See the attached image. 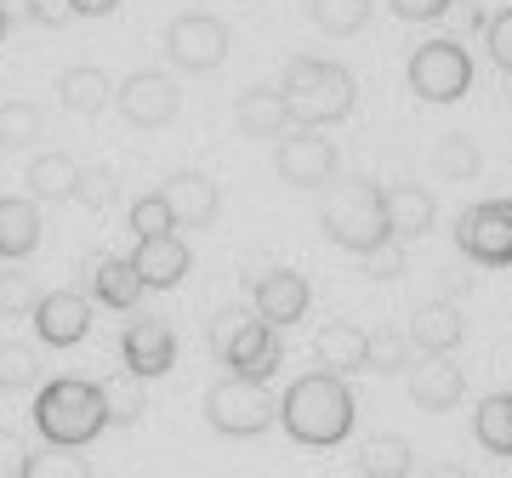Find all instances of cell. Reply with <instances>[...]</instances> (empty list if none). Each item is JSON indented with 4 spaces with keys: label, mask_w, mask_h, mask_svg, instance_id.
Instances as JSON below:
<instances>
[{
    "label": "cell",
    "mask_w": 512,
    "mask_h": 478,
    "mask_svg": "<svg viewBox=\"0 0 512 478\" xmlns=\"http://www.w3.org/2000/svg\"><path fill=\"white\" fill-rule=\"evenodd\" d=\"M279 422L296 444H313V450H330L353 433V393L336 370H313L302 382L285 387L279 399Z\"/></svg>",
    "instance_id": "6da1fadb"
},
{
    "label": "cell",
    "mask_w": 512,
    "mask_h": 478,
    "mask_svg": "<svg viewBox=\"0 0 512 478\" xmlns=\"http://www.w3.org/2000/svg\"><path fill=\"white\" fill-rule=\"evenodd\" d=\"M35 427L40 439L57 444V450H80L92 444L103 427H109V399H103V382H80V376H57V382L40 387L35 399Z\"/></svg>",
    "instance_id": "7a4b0ae2"
},
{
    "label": "cell",
    "mask_w": 512,
    "mask_h": 478,
    "mask_svg": "<svg viewBox=\"0 0 512 478\" xmlns=\"http://www.w3.org/2000/svg\"><path fill=\"white\" fill-rule=\"evenodd\" d=\"M279 92L291 103L296 126H336L353 114V74L330 57H291Z\"/></svg>",
    "instance_id": "3957f363"
},
{
    "label": "cell",
    "mask_w": 512,
    "mask_h": 478,
    "mask_svg": "<svg viewBox=\"0 0 512 478\" xmlns=\"http://www.w3.org/2000/svg\"><path fill=\"white\" fill-rule=\"evenodd\" d=\"M211 348L222 353L228 376H245V382H274L279 365H285L279 331L262 319V313H245V308H222L217 313V325H211Z\"/></svg>",
    "instance_id": "277c9868"
},
{
    "label": "cell",
    "mask_w": 512,
    "mask_h": 478,
    "mask_svg": "<svg viewBox=\"0 0 512 478\" xmlns=\"http://www.w3.org/2000/svg\"><path fill=\"white\" fill-rule=\"evenodd\" d=\"M325 234L336 239L342 251H353V257H365L382 239H393L387 211H382V188L376 183H342L325 205Z\"/></svg>",
    "instance_id": "5b68a950"
},
{
    "label": "cell",
    "mask_w": 512,
    "mask_h": 478,
    "mask_svg": "<svg viewBox=\"0 0 512 478\" xmlns=\"http://www.w3.org/2000/svg\"><path fill=\"white\" fill-rule=\"evenodd\" d=\"M279 416V405L268 399V382H245V376H222L211 393H205V422L228 433V439H256L268 433Z\"/></svg>",
    "instance_id": "8992f818"
},
{
    "label": "cell",
    "mask_w": 512,
    "mask_h": 478,
    "mask_svg": "<svg viewBox=\"0 0 512 478\" xmlns=\"http://www.w3.org/2000/svg\"><path fill=\"white\" fill-rule=\"evenodd\" d=\"M404 74H410V92L421 103H456L473 86V57L461 52V40H427V46L410 52Z\"/></svg>",
    "instance_id": "52a82bcc"
},
{
    "label": "cell",
    "mask_w": 512,
    "mask_h": 478,
    "mask_svg": "<svg viewBox=\"0 0 512 478\" xmlns=\"http://www.w3.org/2000/svg\"><path fill=\"white\" fill-rule=\"evenodd\" d=\"M165 52H171L177 69L211 74L228 57V23L211 18V12H183V18H171V29H165Z\"/></svg>",
    "instance_id": "ba28073f"
},
{
    "label": "cell",
    "mask_w": 512,
    "mask_h": 478,
    "mask_svg": "<svg viewBox=\"0 0 512 478\" xmlns=\"http://www.w3.org/2000/svg\"><path fill=\"white\" fill-rule=\"evenodd\" d=\"M456 245L484 268H507L512 262V200H484L473 211H461Z\"/></svg>",
    "instance_id": "9c48e42d"
},
{
    "label": "cell",
    "mask_w": 512,
    "mask_h": 478,
    "mask_svg": "<svg viewBox=\"0 0 512 478\" xmlns=\"http://www.w3.org/2000/svg\"><path fill=\"white\" fill-rule=\"evenodd\" d=\"M279 177L291 188H325L336 177V143L319 137V126L285 131L279 137Z\"/></svg>",
    "instance_id": "30bf717a"
},
{
    "label": "cell",
    "mask_w": 512,
    "mask_h": 478,
    "mask_svg": "<svg viewBox=\"0 0 512 478\" xmlns=\"http://www.w3.org/2000/svg\"><path fill=\"white\" fill-rule=\"evenodd\" d=\"M114 103L126 109L131 126H171L177 120V103H183V92H177V80L160 69H137L126 74V86L114 92Z\"/></svg>",
    "instance_id": "8fae6325"
},
{
    "label": "cell",
    "mask_w": 512,
    "mask_h": 478,
    "mask_svg": "<svg viewBox=\"0 0 512 478\" xmlns=\"http://www.w3.org/2000/svg\"><path fill=\"white\" fill-rule=\"evenodd\" d=\"M35 331L46 348H74V342H86V331H92V302L74 291H46L35 302Z\"/></svg>",
    "instance_id": "7c38bea8"
},
{
    "label": "cell",
    "mask_w": 512,
    "mask_h": 478,
    "mask_svg": "<svg viewBox=\"0 0 512 478\" xmlns=\"http://www.w3.org/2000/svg\"><path fill=\"white\" fill-rule=\"evenodd\" d=\"M120 353H126L131 376L154 382V376H165V370L177 365V336H171L165 319H131L126 336H120Z\"/></svg>",
    "instance_id": "4fadbf2b"
},
{
    "label": "cell",
    "mask_w": 512,
    "mask_h": 478,
    "mask_svg": "<svg viewBox=\"0 0 512 478\" xmlns=\"http://www.w3.org/2000/svg\"><path fill=\"white\" fill-rule=\"evenodd\" d=\"M308 302H313V291L296 268H274V274L256 279V313H262L274 331H291L296 319L308 313Z\"/></svg>",
    "instance_id": "5bb4252c"
},
{
    "label": "cell",
    "mask_w": 512,
    "mask_h": 478,
    "mask_svg": "<svg viewBox=\"0 0 512 478\" xmlns=\"http://www.w3.org/2000/svg\"><path fill=\"white\" fill-rule=\"evenodd\" d=\"M165 205H171V217H177V228H211L217 222V183L205 177V171H177V177H165Z\"/></svg>",
    "instance_id": "9a60e30c"
},
{
    "label": "cell",
    "mask_w": 512,
    "mask_h": 478,
    "mask_svg": "<svg viewBox=\"0 0 512 478\" xmlns=\"http://www.w3.org/2000/svg\"><path fill=\"white\" fill-rule=\"evenodd\" d=\"M410 399H416V410H433V416H439V410H450L461 399V365H450V353H427V359H421V365H410Z\"/></svg>",
    "instance_id": "2e32d148"
},
{
    "label": "cell",
    "mask_w": 512,
    "mask_h": 478,
    "mask_svg": "<svg viewBox=\"0 0 512 478\" xmlns=\"http://www.w3.org/2000/svg\"><path fill=\"white\" fill-rule=\"evenodd\" d=\"M131 262H137V274H143L148 291H171V285H183L194 257H188V245L177 234H154V239H137Z\"/></svg>",
    "instance_id": "e0dca14e"
},
{
    "label": "cell",
    "mask_w": 512,
    "mask_h": 478,
    "mask_svg": "<svg viewBox=\"0 0 512 478\" xmlns=\"http://www.w3.org/2000/svg\"><path fill=\"white\" fill-rule=\"evenodd\" d=\"M382 211H387V228H393V239H421L427 228H433V217H439L433 194H427V188H416V183L382 188Z\"/></svg>",
    "instance_id": "ac0fdd59"
},
{
    "label": "cell",
    "mask_w": 512,
    "mask_h": 478,
    "mask_svg": "<svg viewBox=\"0 0 512 478\" xmlns=\"http://www.w3.org/2000/svg\"><path fill=\"white\" fill-rule=\"evenodd\" d=\"M313 353H319V365L336 370V376H353V370H370V336L348 319H330L325 331L313 336Z\"/></svg>",
    "instance_id": "d6986e66"
},
{
    "label": "cell",
    "mask_w": 512,
    "mask_h": 478,
    "mask_svg": "<svg viewBox=\"0 0 512 478\" xmlns=\"http://www.w3.org/2000/svg\"><path fill=\"white\" fill-rule=\"evenodd\" d=\"M234 120H239L245 137H285V126H291V103H285L279 86H251V92H239Z\"/></svg>",
    "instance_id": "ffe728a7"
},
{
    "label": "cell",
    "mask_w": 512,
    "mask_h": 478,
    "mask_svg": "<svg viewBox=\"0 0 512 478\" xmlns=\"http://www.w3.org/2000/svg\"><path fill=\"white\" fill-rule=\"evenodd\" d=\"M461 308L456 302H421L416 313H410V348L421 353H450L461 342Z\"/></svg>",
    "instance_id": "44dd1931"
},
{
    "label": "cell",
    "mask_w": 512,
    "mask_h": 478,
    "mask_svg": "<svg viewBox=\"0 0 512 478\" xmlns=\"http://www.w3.org/2000/svg\"><path fill=\"white\" fill-rule=\"evenodd\" d=\"M114 97V80L103 69H92V63H74V69L57 74V103L74 114H103Z\"/></svg>",
    "instance_id": "7402d4cb"
},
{
    "label": "cell",
    "mask_w": 512,
    "mask_h": 478,
    "mask_svg": "<svg viewBox=\"0 0 512 478\" xmlns=\"http://www.w3.org/2000/svg\"><path fill=\"white\" fill-rule=\"evenodd\" d=\"M35 245H40V211H35V200L6 194V200H0V257L18 262V257H29Z\"/></svg>",
    "instance_id": "603a6c76"
},
{
    "label": "cell",
    "mask_w": 512,
    "mask_h": 478,
    "mask_svg": "<svg viewBox=\"0 0 512 478\" xmlns=\"http://www.w3.org/2000/svg\"><path fill=\"white\" fill-rule=\"evenodd\" d=\"M92 291H97L103 308H137V296H143L148 285H143V274H137L131 257H103L97 274H92Z\"/></svg>",
    "instance_id": "cb8c5ba5"
},
{
    "label": "cell",
    "mask_w": 512,
    "mask_h": 478,
    "mask_svg": "<svg viewBox=\"0 0 512 478\" xmlns=\"http://www.w3.org/2000/svg\"><path fill=\"white\" fill-rule=\"evenodd\" d=\"M359 467H365V478H410V467H416L410 439L404 433H370L359 444Z\"/></svg>",
    "instance_id": "d4e9b609"
},
{
    "label": "cell",
    "mask_w": 512,
    "mask_h": 478,
    "mask_svg": "<svg viewBox=\"0 0 512 478\" xmlns=\"http://www.w3.org/2000/svg\"><path fill=\"white\" fill-rule=\"evenodd\" d=\"M473 433L490 456H512V393H490L473 416Z\"/></svg>",
    "instance_id": "484cf974"
},
{
    "label": "cell",
    "mask_w": 512,
    "mask_h": 478,
    "mask_svg": "<svg viewBox=\"0 0 512 478\" xmlns=\"http://www.w3.org/2000/svg\"><path fill=\"white\" fill-rule=\"evenodd\" d=\"M74 183H80V166H74L69 154H40L35 166H29V188H35L40 200H74Z\"/></svg>",
    "instance_id": "4316f807"
},
{
    "label": "cell",
    "mask_w": 512,
    "mask_h": 478,
    "mask_svg": "<svg viewBox=\"0 0 512 478\" xmlns=\"http://www.w3.org/2000/svg\"><path fill=\"white\" fill-rule=\"evenodd\" d=\"M308 12L325 35H359L370 23V0H308Z\"/></svg>",
    "instance_id": "83f0119b"
},
{
    "label": "cell",
    "mask_w": 512,
    "mask_h": 478,
    "mask_svg": "<svg viewBox=\"0 0 512 478\" xmlns=\"http://www.w3.org/2000/svg\"><path fill=\"white\" fill-rule=\"evenodd\" d=\"M40 382V359L29 342H0V387L6 393H23V387Z\"/></svg>",
    "instance_id": "f1b7e54d"
},
{
    "label": "cell",
    "mask_w": 512,
    "mask_h": 478,
    "mask_svg": "<svg viewBox=\"0 0 512 478\" xmlns=\"http://www.w3.org/2000/svg\"><path fill=\"white\" fill-rule=\"evenodd\" d=\"M40 131H46V120H40L35 103H6L0 109V148H29L40 143Z\"/></svg>",
    "instance_id": "f546056e"
},
{
    "label": "cell",
    "mask_w": 512,
    "mask_h": 478,
    "mask_svg": "<svg viewBox=\"0 0 512 478\" xmlns=\"http://www.w3.org/2000/svg\"><path fill=\"white\" fill-rule=\"evenodd\" d=\"M23 478H92V467L74 456V450H57V444H46L40 456H29Z\"/></svg>",
    "instance_id": "4dcf8cb0"
},
{
    "label": "cell",
    "mask_w": 512,
    "mask_h": 478,
    "mask_svg": "<svg viewBox=\"0 0 512 478\" xmlns=\"http://www.w3.org/2000/svg\"><path fill=\"white\" fill-rule=\"evenodd\" d=\"M131 234H137V239L177 234V217H171V205H165V194H143V200L131 205Z\"/></svg>",
    "instance_id": "1f68e13d"
},
{
    "label": "cell",
    "mask_w": 512,
    "mask_h": 478,
    "mask_svg": "<svg viewBox=\"0 0 512 478\" xmlns=\"http://www.w3.org/2000/svg\"><path fill=\"white\" fill-rule=\"evenodd\" d=\"M143 376H114V382H103V399H109V422H137L143 416Z\"/></svg>",
    "instance_id": "d6a6232c"
},
{
    "label": "cell",
    "mask_w": 512,
    "mask_h": 478,
    "mask_svg": "<svg viewBox=\"0 0 512 478\" xmlns=\"http://www.w3.org/2000/svg\"><path fill=\"white\" fill-rule=\"evenodd\" d=\"M433 166H439L444 177L467 183V177L478 171V148H473V137H444V143L433 148Z\"/></svg>",
    "instance_id": "836d02e7"
},
{
    "label": "cell",
    "mask_w": 512,
    "mask_h": 478,
    "mask_svg": "<svg viewBox=\"0 0 512 478\" xmlns=\"http://www.w3.org/2000/svg\"><path fill=\"white\" fill-rule=\"evenodd\" d=\"M35 302H40V285L29 274H0V313L6 319H18V313H35Z\"/></svg>",
    "instance_id": "e575fe53"
},
{
    "label": "cell",
    "mask_w": 512,
    "mask_h": 478,
    "mask_svg": "<svg viewBox=\"0 0 512 478\" xmlns=\"http://www.w3.org/2000/svg\"><path fill=\"white\" fill-rule=\"evenodd\" d=\"M484 46H490V63L512 74V6H501L495 18H484Z\"/></svg>",
    "instance_id": "d590c367"
},
{
    "label": "cell",
    "mask_w": 512,
    "mask_h": 478,
    "mask_svg": "<svg viewBox=\"0 0 512 478\" xmlns=\"http://www.w3.org/2000/svg\"><path fill=\"white\" fill-rule=\"evenodd\" d=\"M404 353H410V336L404 331H376L370 336V370H404Z\"/></svg>",
    "instance_id": "8d00e7d4"
},
{
    "label": "cell",
    "mask_w": 512,
    "mask_h": 478,
    "mask_svg": "<svg viewBox=\"0 0 512 478\" xmlns=\"http://www.w3.org/2000/svg\"><path fill=\"white\" fill-rule=\"evenodd\" d=\"M74 200H86L92 211H103V205L114 200V171L109 166H86L80 171V183H74Z\"/></svg>",
    "instance_id": "74e56055"
},
{
    "label": "cell",
    "mask_w": 512,
    "mask_h": 478,
    "mask_svg": "<svg viewBox=\"0 0 512 478\" xmlns=\"http://www.w3.org/2000/svg\"><path fill=\"white\" fill-rule=\"evenodd\" d=\"M370 279H399L404 274V239H382L376 251H365Z\"/></svg>",
    "instance_id": "f35d334b"
},
{
    "label": "cell",
    "mask_w": 512,
    "mask_h": 478,
    "mask_svg": "<svg viewBox=\"0 0 512 478\" xmlns=\"http://www.w3.org/2000/svg\"><path fill=\"white\" fill-rule=\"evenodd\" d=\"M387 6H393V18H404V23H433V18L450 12V0H387Z\"/></svg>",
    "instance_id": "ab89813d"
},
{
    "label": "cell",
    "mask_w": 512,
    "mask_h": 478,
    "mask_svg": "<svg viewBox=\"0 0 512 478\" xmlns=\"http://www.w3.org/2000/svg\"><path fill=\"white\" fill-rule=\"evenodd\" d=\"M23 467H29V450H23V439L0 427V478H23Z\"/></svg>",
    "instance_id": "60d3db41"
},
{
    "label": "cell",
    "mask_w": 512,
    "mask_h": 478,
    "mask_svg": "<svg viewBox=\"0 0 512 478\" xmlns=\"http://www.w3.org/2000/svg\"><path fill=\"white\" fill-rule=\"evenodd\" d=\"M74 6L69 0H35V12H29V23H46V29H57V23H69Z\"/></svg>",
    "instance_id": "b9f144b4"
},
{
    "label": "cell",
    "mask_w": 512,
    "mask_h": 478,
    "mask_svg": "<svg viewBox=\"0 0 512 478\" xmlns=\"http://www.w3.org/2000/svg\"><path fill=\"white\" fill-rule=\"evenodd\" d=\"M69 6H74V18H109L120 0H69Z\"/></svg>",
    "instance_id": "7bdbcfd3"
},
{
    "label": "cell",
    "mask_w": 512,
    "mask_h": 478,
    "mask_svg": "<svg viewBox=\"0 0 512 478\" xmlns=\"http://www.w3.org/2000/svg\"><path fill=\"white\" fill-rule=\"evenodd\" d=\"M450 12H456L461 29H484V12H478L473 0H450Z\"/></svg>",
    "instance_id": "ee69618b"
},
{
    "label": "cell",
    "mask_w": 512,
    "mask_h": 478,
    "mask_svg": "<svg viewBox=\"0 0 512 478\" xmlns=\"http://www.w3.org/2000/svg\"><path fill=\"white\" fill-rule=\"evenodd\" d=\"M0 6H6V18H29L35 12V0H0Z\"/></svg>",
    "instance_id": "f6af8a7d"
},
{
    "label": "cell",
    "mask_w": 512,
    "mask_h": 478,
    "mask_svg": "<svg viewBox=\"0 0 512 478\" xmlns=\"http://www.w3.org/2000/svg\"><path fill=\"white\" fill-rule=\"evenodd\" d=\"M433 478H467V473H461V467H439Z\"/></svg>",
    "instance_id": "bcb514c9"
},
{
    "label": "cell",
    "mask_w": 512,
    "mask_h": 478,
    "mask_svg": "<svg viewBox=\"0 0 512 478\" xmlns=\"http://www.w3.org/2000/svg\"><path fill=\"white\" fill-rule=\"evenodd\" d=\"M6 29H12V18H6V6H0V40H6Z\"/></svg>",
    "instance_id": "7dc6e473"
}]
</instances>
